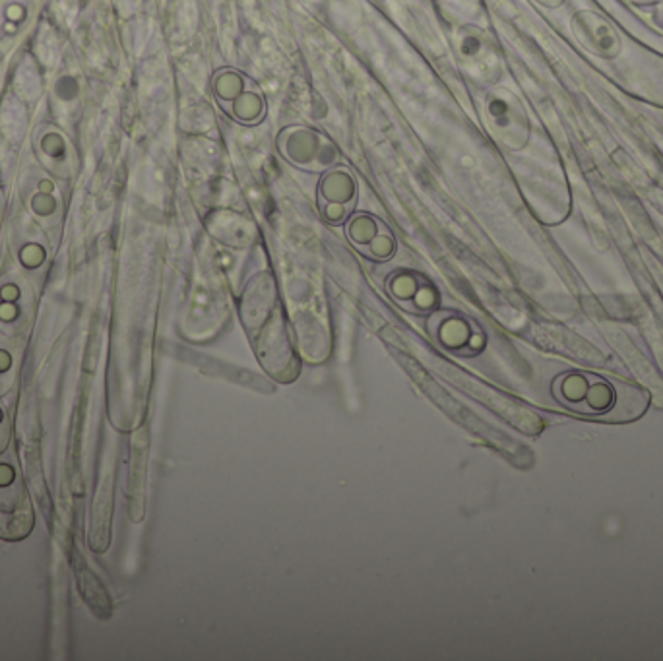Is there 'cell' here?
<instances>
[{"label": "cell", "mask_w": 663, "mask_h": 661, "mask_svg": "<svg viewBox=\"0 0 663 661\" xmlns=\"http://www.w3.org/2000/svg\"><path fill=\"white\" fill-rule=\"evenodd\" d=\"M638 2H655V0H638Z\"/></svg>", "instance_id": "277c9868"}, {"label": "cell", "mask_w": 663, "mask_h": 661, "mask_svg": "<svg viewBox=\"0 0 663 661\" xmlns=\"http://www.w3.org/2000/svg\"><path fill=\"white\" fill-rule=\"evenodd\" d=\"M662 20H663V10H662Z\"/></svg>", "instance_id": "5b68a950"}, {"label": "cell", "mask_w": 663, "mask_h": 661, "mask_svg": "<svg viewBox=\"0 0 663 661\" xmlns=\"http://www.w3.org/2000/svg\"><path fill=\"white\" fill-rule=\"evenodd\" d=\"M586 17V29H588V34L590 35V44L592 47H595V51L603 55V57H615L617 51H619V41H617V37L615 34L611 32V27L602 22L600 17L588 16V14H582Z\"/></svg>", "instance_id": "3957f363"}, {"label": "cell", "mask_w": 663, "mask_h": 661, "mask_svg": "<svg viewBox=\"0 0 663 661\" xmlns=\"http://www.w3.org/2000/svg\"><path fill=\"white\" fill-rule=\"evenodd\" d=\"M406 366H408L411 376L418 381L421 390L425 392L429 398L435 401L436 406L443 409L446 416H450L458 425H462L463 429L471 431L473 435L483 438L485 443L495 446L498 453L505 454V456H508V458L515 461V464H518V466L528 468V466L532 464V454L528 453L526 446L516 443L513 438H508L505 433H501L495 426L483 423L475 413H471L470 409L463 408L460 401L454 400L448 392L443 390V388H441L427 373H423L419 366L413 365V363H406Z\"/></svg>", "instance_id": "6da1fadb"}, {"label": "cell", "mask_w": 663, "mask_h": 661, "mask_svg": "<svg viewBox=\"0 0 663 661\" xmlns=\"http://www.w3.org/2000/svg\"><path fill=\"white\" fill-rule=\"evenodd\" d=\"M79 563L80 566L76 570H79L80 588H82V593H84V598H86L87 603H89V608L96 611L99 617H109V611H111V608H109V598H107V593L104 592L101 584L97 582L94 573H89L80 558Z\"/></svg>", "instance_id": "7a4b0ae2"}]
</instances>
